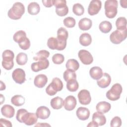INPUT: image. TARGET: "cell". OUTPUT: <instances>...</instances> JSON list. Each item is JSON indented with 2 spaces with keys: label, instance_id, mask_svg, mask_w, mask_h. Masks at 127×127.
Segmentation results:
<instances>
[{
  "label": "cell",
  "instance_id": "obj_50",
  "mask_svg": "<svg viewBox=\"0 0 127 127\" xmlns=\"http://www.w3.org/2000/svg\"><path fill=\"white\" fill-rule=\"evenodd\" d=\"M0 98H1V102H0V104H2L3 103V102L4 101V97L2 96V95L1 94L0 95Z\"/></svg>",
  "mask_w": 127,
  "mask_h": 127
},
{
  "label": "cell",
  "instance_id": "obj_4",
  "mask_svg": "<svg viewBox=\"0 0 127 127\" xmlns=\"http://www.w3.org/2000/svg\"><path fill=\"white\" fill-rule=\"evenodd\" d=\"M2 61L1 63L2 67L6 70L11 69L14 66L13 59L14 54L10 50H5L2 54Z\"/></svg>",
  "mask_w": 127,
  "mask_h": 127
},
{
  "label": "cell",
  "instance_id": "obj_49",
  "mask_svg": "<svg viewBox=\"0 0 127 127\" xmlns=\"http://www.w3.org/2000/svg\"><path fill=\"white\" fill-rule=\"evenodd\" d=\"M36 126H51L50 125H49V124H46V123H38L37 125H35V127Z\"/></svg>",
  "mask_w": 127,
  "mask_h": 127
},
{
  "label": "cell",
  "instance_id": "obj_18",
  "mask_svg": "<svg viewBox=\"0 0 127 127\" xmlns=\"http://www.w3.org/2000/svg\"><path fill=\"white\" fill-rule=\"evenodd\" d=\"M47 82L48 78L47 76L43 74H40L35 77L34 84L36 87L42 88L46 85Z\"/></svg>",
  "mask_w": 127,
  "mask_h": 127
},
{
  "label": "cell",
  "instance_id": "obj_27",
  "mask_svg": "<svg viewBox=\"0 0 127 127\" xmlns=\"http://www.w3.org/2000/svg\"><path fill=\"white\" fill-rule=\"evenodd\" d=\"M40 10V5L36 2H30L27 6L28 12L31 15H36L39 13Z\"/></svg>",
  "mask_w": 127,
  "mask_h": 127
},
{
  "label": "cell",
  "instance_id": "obj_30",
  "mask_svg": "<svg viewBox=\"0 0 127 127\" xmlns=\"http://www.w3.org/2000/svg\"><path fill=\"white\" fill-rule=\"evenodd\" d=\"M99 28L102 33H107L112 30V25L111 23L108 21H103L100 23Z\"/></svg>",
  "mask_w": 127,
  "mask_h": 127
},
{
  "label": "cell",
  "instance_id": "obj_3",
  "mask_svg": "<svg viewBox=\"0 0 127 127\" xmlns=\"http://www.w3.org/2000/svg\"><path fill=\"white\" fill-rule=\"evenodd\" d=\"M63 88V83L62 81L58 77H54L46 88V92L49 96H54L57 92L61 91Z\"/></svg>",
  "mask_w": 127,
  "mask_h": 127
},
{
  "label": "cell",
  "instance_id": "obj_6",
  "mask_svg": "<svg viewBox=\"0 0 127 127\" xmlns=\"http://www.w3.org/2000/svg\"><path fill=\"white\" fill-rule=\"evenodd\" d=\"M127 36V29L123 30L114 31L110 36V41L114 44H119L124 41Z\"/></svg>",
  "mask_w": 127,
  "mask_h": 127
},
{
  "label": "cell",
  "instance_id": "obj_14",
  "mask_svg": "<svg viewBox=\"0 0 127 127\" xmlns=\"http://www.w3.org/2000/svg\"><path fill=\"white\" fill-rule=\"evenodd\" d=\"M49 65V61L46 59L38 61L37 62L33 63L31 65V68L33 71L36 72L41 70L47 68Z\"/></svg>",
  "mask_w": 127,
  "mask_h": 127
},
{
  "label": "cell",
  "instance_id": "obj_33",
  "mask_svg": "<svg viewBox=\"0 0 127 127\" xmlns=\"http://www.w3.org/2000/svg\"><path fill=\"white\" fill-rule=\"evenodd\" d=\"M68 36L67 31L64 27H60L57 31V38L60 40L66 41Z\"/></svg>",
  "mask_w": 127,
  "mask_h": 127
},
{
  "label": "cell",
  "instance_id": "obj_42",
  "mask_svg": "<svg viewBox=\"0 0 127 127\" xmlns=\"http://www.w3.org/2000/svg\"><path fill=\"white\" fill-rule=\"evenodd\" d=\"M30 41L29 39L27 37V38L22 43L18 44L19 47L24 50H26L28 49L30 47Z\"/></svg>",
  "mask_w": 127,
  "mask_h": 127
},
{
  "label": "cell",
  "instance_id": "obj_16",
  "mask_svg": "<svg viewBox=\"0 0 127 127\" xmlns=\"http://www.w3.org/2000/svg\"><path fill=\"white\" fill-rule=\"evenodd\" d=\"M36 114L40 119L46 120L48 119L51 114L50 109L44 106H42L38 107L36 110Z\"/></svg>",
  "mask_w": 127,
  "mask_h": 127
},
{
  "label": "cell",
  "instance_id": "obj_39",
  "mask_svg": "<svg viewBox=\"0 0 127 127\" xmlns=\"http://www.w3.org/2000/svg\"><path fill=\"white\" fill-rule=\"evenodd\" d=\"M64 24L67 28H72L75 25L76 21L74 18L72 17H67L63 21Z\"/></svg>",
  "mask_w": 127,
  "mask_h": 127
},
{
  "label": "cell",
  "instance_id": "obj_35",
  "mask_svg": "<svg viewBox=\"0 0 127 127\" xmlns=\"http://www.w3.org/2000/svg\"><path fill=\"white\" fill-rule=\"evenodd\" d=\"M28 61L27 54L24 53H19L16 57V61L17 64L20 65H23L26 64Z\"/></svg>",
  "mask_w": 127,
  "mask_h": 127
},
{
  "label": "cell",
  "instance_id": "obj_46",
  "mask_svg": "<svg viewBox=\"0 0 127 127\" xmlns=\"http://www.w3.org/2000/svg\"><path fill=\"white\" fill-rule=\"evenodd\" d=\"M127 1L126 0H120V4H121V6L125 8H127Z\"/></svg>",
  "mask_w": 127,
  "mask_h": 127
},
{
  "label": "cell",
  "instance_id": "obj_20",
  "mask_svg": "<svg viewBox=\"0 0 127 127\" xmlns=\"http://www.w3.org/2000/svg\"><path fill=\"white\" fill-rule=\"evenodd\" d=\"M1 114L6 118H11L15 114L14 108L10 105H4L1 108Z\"/></svg>",
  "mask_w": 127,
  "mask_h": 127
},
{
  "label": "cell",
  "instance_id": "obj_45",
  "mask_svg": "<svg viewBox=\"0 0 127 127\" xmlns=\"http://www.w3.org/2000/svg\"><path fill=\"white\" fill-rule=\"evenodd\" d=\"M42 2L43 5L47 7H50L54 5V0H43Z\"/></svg>",
  "mask_w": 127,
  "mask_h": 127
},
{
  "label": "cell",
  "instance_id": "obj_10",
  "mask_svg": "<svg viewBox=\"0 0 127 127\" xmlns=\"http://www.w3.org/2000/svg\"><path fill=\"white\" fill-rule=\"evenodd\" d=\"M25 75L24 70L20 68L14 69L12 73V77L13 80L16 83L19 84H22L25 81Z\"/></svg>",
  "mask_w": 127,
  "mask_h": 127
},
{
  "label": "cell",
  "instance_id": "obj_22",
  "mask_svg": "<svg viewBox=\"0 0 127 127\" xmlns=\"http://www.w3.org/2000/svg\"><path fill=\"white\" fill-rule=\"evenodd\" d=\"M111 108V104L106 101H101L99 102L96 106V109L97 112L105 114L108 112Z\"/></svg>",
  "mask_w": 127,
  "mask_h": 127
},
{
  "label": "cell",
  "instance_id": "obj_37",
  "mask_svg": "<svg viewBox=\"0 0 127 127\" xmlns=\"http://www.w3.org/2000/svg\"><path fill=\"white\" fill-rule=\"evenodd\" d=\"M79 87V84L76 79L70 80L66 83V88L70 92L77 91Z\"/></svg>",
  "mask_w": 127,
  "mask_h": 127
},
{
  "label": "cell",
  "instance_id": "obj_19",
  "mask_svg": "<svg viewBox=\"0 0 127 127\" xmlns=\"http://www.w3.org/2000/svg\"><path fill=\"white\" fill-rule=\"evenodd\" d=\"M76 115L80 120L85 121L89 118L90 111L85 107H80L77 109Z\"/></svg>",
  "mask_w": 127,
  "mask_h": 127
},
{
  "label": "cell",
  "instance_id": "obj_13",
  "mask_svg": "<svg viewBox=\"0 0 127 127\" xmlns=\"http://www.w3.org/2000/svg\"><path fill=\"white\" fill-rule=\"evenodd\" d=\"M102 6V2L99 0H91L88 7V13L90 15H94L98 13Z\"/></svg>",
  "mask_w": 127,
  "mask_h": 127
},
{
  "label": "cell",
  "instance_id": "obj_21",
  "mask_svg": "<svg viewBox=\"0 0 127 127\" xmlns=\"http://www.w3.org/2000/svg\"><path fill=\"white\" fill-rule=\"evenodd\" d=\"M92 119V121L97 124L98 126H103L106 123V118L104 115V114L99 113L98 112H95L93 114Z\"/></svg>",
  "mask_w": 127,
  "mask_h": 127
},
{
  "label": "cell",
  "instance_id": "obj_24",
  "mask_svg": "<svg viewBox=\"0 0 127 127\" xmlns=\"http://www.w3.org/2000/svg\"><path fill=\"white\" fill-rule=\"evenodd\" d=\"M92 25V22L91 20L88 18H83L78 22V27L81 30H88L91 28Z\"/></svg>",
  "mask_w": 127,
  "mask_h": 127
},
{
  "label": "cell",
  "instance_id": "obj_7",
  "mask_svg": "<svg viewBox=\"0 0 127 127\" xmlns=\"http://www.w3.org/2000/svg\"><path fill=\"white\" fill-rule=\"evenodd\" d=\"M47 46L51 50L62 51L64 50L66 46V41L60 40L57 38L52 37L48 39Z\"/></svg>",
  "mask_w": 127,
  "mask_h": 127
},
{
  "label": "cell",
  "instance_id": "obj_26",
  "mask_svg": "<svg viewBox=\"0 0 127 127\" xmlns=\"http://www.w3.org/2000/svg\"><path fill=\"white\" fill-rule=\"evenodd\" d=\"M79 43L83 46H88L91 44L92 38L91 36L87 33L82 34L79 37Z\"/></svg>",
  "mask_w": 127,
  "mask_h": 127
},
{
  "label": "cell",
  "instance_id": "obj_5",
  "mask_svg": "<svg viewBox=\"0 0 127 127\" xmlns=\"http://www.w3.org/2000/svg\"><path fill=\"white\" fill-rule=\"evenodd\" d=\"M123 88L122 85L119 83L114 84L109 90L106 94V96L108 99L111 101H116L120 99L121 94L122 92Z\"/></svg>",
  "mask_w": 127,
  "mask_h": 127
},
{
  "label": "cell",
  "instance_id": "obj_2",
  "mask_svg": "<svg viewBox=\"0 0 127 127\" xmlns=\"http://www.w3.org/2000/svg\"><path fill=\"white\" fill-rule=\"evenodd\" d=\"M118 2L116 0H107L105 2V14L109 18H114L118 12Z\"/></svg>",
  "mask_w": 127,
  "mask_h": 127
},
{
  "label": "cell",
  "instance_id": "obj_11",
  "mask_svg": "<svg viewBox=\"0 0 127 127\" xmlns=\"http://www.w3.org/2000/svg\"><path fill=\"white\" fill-rule=\"evenodd\" d=\"M38 121V117L36 114L26 112L21 119V123H24L27 126L35 124Z\"/></svg>",
  "mask_w": 127,
  "mask_h": 127
},
{
  "label": "cell",
  "instance_id": "obj_29",
  "mask_svg": "<svg viewBox=\"0 0 127 127\" xmlns=\"http://www.w3.org/2000/svg\"><path fill=\"white\" fill-rule=\"evenodd\" d=\"M65 66L66 69H70L75 71L79 68V64L78 61L75 59H69L66 63Z\"/></svg>",
  "mask_w": 127,
  "mask_h": 127
},
{
  "label": "cell",
  "instance_id": "obj_15",
  "mask_svg": "<svg viewBox=\"0 0 127 127\" xmlns=\"http://www.w3.org/2000/svg\"><path fill=\"white\" fill-rule=\"evenodd\" d=\"M77 101L76 98L72 95L67 96L64 100V108L67 111L73 110L76 106Z\"/></svg>",
  "mask_w": 127,
  "mask_h": 127
},
{
  "label": "cell",
  "instance_id": "obj_23",
  "mask_svg": "<svg viewBox=\"0 0 127 127\" xmlns=\"http://www.w3.org/2000/svg\"><path fill=\"white\" fill-rule=\"evenodd\" d=\"M103 74L101 68L99 66H93L89 70V74L92 78L94 80H98L101 78Z\"/></svg>",
  "mask_w": 127,
  "mask_h": 127
},
{
  "label": "cell",
  "instance_id": "obj_48",
  "mask_svg": "<svg viewBox=\"0 0 127 127\" xmlns=\"http://www.w3.org/2000/svg\"><path fill=\"white\" fill-rule=\"evenodd\" d=\"M5 88H6V86H5V84L2 81H0V90L1 91L4 90L5 89Z\"/></svg>",
  "mask_w": 127,
  "mask_h": 127
},
{
  "label": "cell",
  "instance_id": "obj_41",
  "mask_svg": "<svg viewBox=\"0 0 127 127\" xmlns=\"http://www.w3.org/2000/svg\"><path fill=\"white\" fill-rule=\"evenodd\" d=\"M122 125V120L120 117L116 116L114 117L110 122V126L112 127H120Z\"/></svg>",
  "mask_w": 127,
  "mask_h": 127
},
{
  "label": "cell",
  "instance_id": "obj_44",
  "mask_svg": "<svg viewBox=\"0 0 127 127\" xmlns=\"http://www.w3.org/2000/svg\"><path fill=\"white\" fill-rule=\"evenodd\" d=\"M0 125L1 127H11L12 126L11 123L9 121L3 118H1L0 119Z\"/></svg>",
  "mask_w": 127,
  "mask_h": 127
},
{
  "label": "cell",
  "instance_id": "obj_34",
  "mask_svg": "<svg viewBox=\"0 0 127 127\" xmlns=\"http://www.w3.org/2000/svg\"><path fill=\"white\" fill-rule=\"evenodd\" d=\"M63 78L67 82L73 79H76V74L74 71L67 69L64 71L63 74Z\"/></svg>",
  "mask_w": 127,
  "mask_h": 127
},
{
  "label": "cell",
  "instance_id": "obj_32",
  "mask_svg": "<svg viewBox=\"0 0 127 127\" xmlns=\"http://www.w3.org/2000/svg\"><path fill=\"white\" fill-rule=\"evenodd\" d=\"M117 30H123L127 29V19L125 17H119L116 21Z\"/></svg>",
  "mask_w": 127,
  "mask_h": 127
},
{
  "label": "cell",
  "instance_id": "obj_38",
  "mask_svg": "<svg viewBox=\"0 0 127 127\" xmlns=\"http://www.w3.org/2000/svg\"><path fill=\"white\" fill-rule=\"evenodd\" d=\"M72 11L76 15L81 16L84 12V8L82 4L79 3H76L74 4L72 6Z\"/></svg>",
  "mask_w": 127,
  "mask_h": 127
},
{
  "label": "cell",
  "instance_id": "obj_43",
  "mask_svg": "<svg viewBox=\"0 0 127 127\" xmlns=\"http://www.w3.org/2000/svg\"><path fill=\"white\" fill-rule=\"evenodd\" d=\"M26 112H27V111L25 109H20L18 110L16 115V119L19 122L21 123L22 118Z\"/></svg>",
  "mask_w": 127,
  "mask_h": 127
},
{
  "label": "cell",
  "instance_id": "obj_28",
  "mask_svg": "<svg viewBox=\"0 0 127 127\" xmlns=\"http://www.w3.org/2000/svg\"><path fill=\"white\" fill-rule=\"evenodd\" d=\"M27 38L26 34L23 30H19L16 32L13 36V39L14 42L18 44L23 42Z\"/></svg>",
  "mask_w": 127,
  "mask_h": 127
},
{
  "label": "cell",
  "instance_id": "obj_25",
  "mask_svg": "<svg viewBox=\"0 0 127 127\" xmlns=\"http://www.w3.org/2000/svg\"><path fill=\"white\" fill-rule=\"evenodd\" d=\"M64 101L63 99L59 96L53 98L50 101L51 106L54 109L59 110L61 109L64 106Z\"/></svg>",
  "mask_w": 127,
  "mask_h": 127
},
{
  "label": "cell",
  "instance_id": "obj_31",
  "mask_svg": "<svg viewBox=\"0 0 127 127\" xmlns=\"http://www.w3.org/2000/svg\"><path fill=\"white\" fill-rule=\"evenodd\" d=\"M11 102L14 106L19 107L25 103V98L22 95H16L11 98Z\"/></svg>",
  "mask_w": 127,
  "mask_h": 127
},
{
  "label": "cell",
  "instance_id": "obj_8",
  "mask_svg": "<svg viewBox=\"0 0 127 127\" xmlns=\"http://www.w3.org/2000/svg\"><path fill=\"white\" fill-rule=\"evenodd\" d=\"M54 5L56 7V13L58 16H64L68 12V8L65 0H54Z\"/></svg>",
  "mask_w": 127,
  "mask_h": 127
},
{
  "label": "cell",
  "instance_id": "obj_9",
  "mask_svg": "<svg viewBox=\"0 0 127 127\" xmlns=\"http://www.w3.org/2000/svg\"><path fill=\"white\" fill-rule=\"evenodd\" d=\"M78 56L81 63L85 65L90 64L93 61L92 55L86 50H80L78 53Z\"/></svg>",
  "mask_w": 127,
  "mask_h": 127
},
{
  "label": "cell",
  "instance_id": "obj_36",
  "mask_svg": "<svg viewBox=\"0 0 127 127\" xmlns=\"http://www.w3.org/2000/svg\"><path fill=\"white\" fill-rule=\"evenodd\" d=\"M50 56V53L47 50H42L39 51L36 55L35 57H33V60L34 61H40L42 60H45L48 58Z\"/></svg>",
  "mask_w": 127,
  "mask_h": 127
},
{
  "label": "cell",
  "instance_id": "obj_12",
  "mask_svg": "<svg viewBox=\"0 0 127 127\" xmlns=\"http://www.w3.org/2000/svg\"><path fill=\"white\" fill-rule=\"evenodd\" d=\"M77 97L79 103L82 105H88L91 101L90 93L89 91L86 89L81 90L78 92Z\"/></svg>",
  "mask_w": 127,
  "mask_h": 127
},
{
  "label": "cell",
  "instance_id": "obj_1",
  "mask_svg": "<svg viewBox=\"0 0 127 127\" xmlns=\"http://www.w3.org/2000/svg\"><path fill=\"white\" fill-rule=\"evenodd\" d=\"M25 12V7L20 2H15L7 12L8 16L11 19L18 20Z\"/></svg>",
  "mask_w": 127,
  "mask_h": 127
},
{
  "label": "cell",
  "instance_id": "obj_40",
  "mask_svg": "<svg viewBox=\"0 0 127 127\" xmlns=\"http://www.w3.org/2000/svg\"><path fill=\"white\" fill-rule=\"evenodd\" d=\"M53 62L56 64H62L64 61V56L61 54H54L52 57Z\"/></svg>",
  "mask_w": 127,
  "mask_h": 127
},
{
  "label": "cell",
  "instance_id": "obj_47",
  "mask_svg": "<svg viewBox=\"0 0 127 127\" xmlns=\"http://www.w3.org/2000/svg\"><path fill=\"white\" fill-rule=\"evenodd\" d=\"M87 127H98V125L97 124H96L95 123H94V122H93V121H91V122H90L89 123V124L88 125H87Z\"/></svg>",
  "mask_w": 127,
  "mask_h": 127
},
{
  "label": "cell",
  "instance_id": "obj_17",
  "mask_svg": "<svg viewBox=\"0 0 127 127\" xmlns=\"http://www.w3.org/2000/svg\"><path fill=\"white\" fill-rule=\"evenodd\" d=\"M111 82V77L110 75L106 73H103L101 78L97 80V83L99 87L101 88H105L109 86Z\"/></svg>",
  "mask_w": 127,
  "mask_h": 127
}]
</instances>
